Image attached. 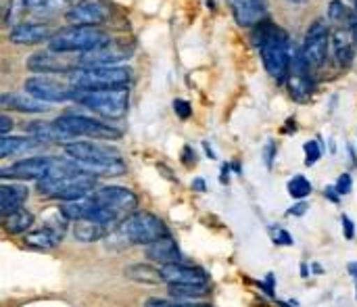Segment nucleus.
I'll return each instance as SVG.
<instances>
[{
  "mask_svg": "<svg viewBox=\"0 0 357 307\" xmlns=\"http://www.w3.org/2000/svg\"><path fill=\"white\" fill-rule=\"evenodd\" d=\"M163 237H167V226L163 224V220L153 214L140 211L128 216L105 241L113 249H126L132 245H151Z\"/></svg>",
  "mask_w": 357,
  "mask_h": 307,
  "instance_id": "f257e3e1",
  "label": "nucleus"
},
{
  "mask_svg": "<svg viewBox=\"0 0 357 307\" xmlns=\"http://www.w3.org/2000/svg\"><path fill=\"white\" fill-rule=\"evenodd\" d=\"M132 71L121 65L111 67H77L69 71V84L79 90H119L128 88Z\"/></svg>",
  "mask_w": 357,
  "mask_h": 307,
  "instance_id": "f03ea898",
  "label": "nucleus"
},
{
  "mask_svg": "<svg viewBox=\"0 0 357 307\" xmlns=\"http://www.w3.org/2000/svg\"><path fill=\"white\" fill-rule=\"evenodd\" d=\"M73 100L84 105L86 109L94 111L100 117L119 119L128 111L130 92H128V88H119V90H79V88H73Z\"/></svg>",
  "mask_w": 357,
  "mask_h": 307,
  "instance_id": "7ed1b4c3",
  "label": "nucleus"
},
{
  "mask_svg": "<svg viewBox=\"0 0 357 307\" xmlns=\"http://www.w3.org/2000/svg\"><path fill=\"white\" fill-rule=\"evenodd\" d=\"M109 38L105 31H100L98 27H88V25H73L67 29L56 31L50 40H48V48L52 52H88L92 48H98L102 44H107Z\"/></svg>",
  "mask_w": 357,
  "mask_h": 307,
  "instance_id": "20e7f679",
  "label": "nucleus"
},
{
  "mask_svg": "<svg viewBox=\"0 0 357 307\" xmlns=\"http://www.w3.org/2000/svg\"><path fill=\"white\" fill-rule=\"evenodd\" d=\"M259 52H261V61H264L266 71H268L274 80H284V77H289L293 57H291V42H289V36H287L284 29H280V27L274 25L272 33H270L268 40L261 44Z\"/></svg>",
  "mask_w": 357,
  "mask_h": 307,
  "instance_id": "39448f33",
  "label": "nucleus"
},
{
  "mask_svg": "<svg viewBox=\"0 0 357 307\" xmlns=\"http://www.w3.org/2000/svg\"><path fill=\"white\" fill-rule=\"evenodd\" d=\"M94 188H96V178L84 172L75 176H67V178H46L38 182V193L50 199L63 201V203L88 197L92 195Z\"/></svg>",
  "mask_w": 357,
  "mask_h": 307,
  "instance_id": "423d86ee",
  "label": "nucleus"
},
{
  "mask_svg": "<svg viewBox=\"0 0 357 307\" xmlns=\"http://www.w3.org/2000/svg\"><path fill=\"white\" fill-rule=\"evenodd\" d=\"M54 123L67 138L86 136V138H98V140H115L121 136L119 130L102 123L100 119H92V117H84V115H75V113L61 115L54 119Z\"/></svg>",
  "mask_w": 357,
  "mask_h": 307,
  "instance_id": "0eeeda50",
  "label": "nucleus"
},
{
  "mask_svg": "<svg viewBox=\"0 0 357 307\" xmlns=\"http://www.w3.org/2000/svg\"><path fill=\"white\" fill-rule=\"evenodd\" d=\"M134 54V46L123 40L107 42L98 48H92L88 52H82L75 63L77 67H111L121 61H128Z\"/></svg>",
  "mask_w": 357,
  "mask_h": 307,
  "instance_id": "6e6552de",
  "label": "nucleus"
},
{
  "mask_svg": "<svg viewBox=\"0 0 357 307\" xmlns=\"http://www.w3.org/2000/svg\"><path fill=\"white\" fill-rule=\"evenodd\" d=\"M328 27L324 21H314L305 33L303 46H301V57L307 63V67H322L326 57H328Z\"/></svg>",
  "mask_w": 357,
  "mask_h": 307,
  "instance_id": "1a4fd4ad",
  "label": "nucleus"
},
{
  "mask_svg": "<svg viewBox=\"0 0 357 307\" xmlns=\"http://www.w3.org/2000/svg\"><path fill=\"white\" fill-rule=\"evenodd\" d=\"M96 199V205L115 214L117 218H123L128 214H132L136 209V195L126 188V186H102L96 193H92Z\"/></svg>",
  "mask_w": 357,
  "mask_h": 307,
  "instance_id": "9d476101",
  "label": "nucleus"
},
{
  "mask_svg": "<svg viewBox=\"0 0 357 307\" xmlns=\"http://www.w3.org/2000/svg\"><path fill=\"white\" fill-rule=\"evenodd\" d=\"M25 92L36 96L42 103H65V100H73V86L71 84H61L56 80L50 77H42V75H33L25 80Z\"/></svg>",
  "mask_w": 357,
  "mask_h": 307,
  "instance_id": "9b49d317",
  "label": "nucleus"
},
{
  "mask_svg": "<svg viewBox=\"0 0 357 307\" xmlns=\"http://www.w3.org/2000/svg\"><path fill=\"white\" fill-rule=\"evenodd\" d=\"M52 159L54 157H29L21 159L8 167L0 170L2 180H46L52 170Z\"/></svg>",
  "mask_w": 357,
  "mask_h": 307,
  "instance_id": "f8f14e48",
  "label": "nucleus"
},
{
  "mask_svg": "<svg viewBox=\"0 0 357 307\" xmlns=\"http://www.w3.org/2000/svg\"><path fill=\"white\" fill-rule=\"evenodd\" d=\"M111 15V6L105 0H79L77 4L65 10V19L71 25H88L96 27L105 23Z\"/></svg>",
  "mask_w": 357,
  "mask_h": 307,
  "instance_id": "ddd939ff",
  "label": "nucleus"
},
{
  "mask_svg": "<svg viewBox=\"0 0 357 307\" xmlns=\"http://www.w3.org/2000/svg\"><path fill=\"white\" fill-rule=\"evenodd\" d=\"M65 155L79 163H96V161H115L121 159L119 151L100 142H67Z\"/></svg>",
  "mask_w": 357,
  "mask_h": 307,
  "instance_id": "4468645a",
  "label": "nucleus"
},
{
  "mask_svg": "<svg viewBox=\"0 0 357 307\" xmlns=\"http://www.w3.org/2000/svg\"><path fill=\"white\" fill-rule=\"evenodd\" d=\"M161 274H163V283L167 285H207V272L197 266H188L184 262L161 266Z\"/></svg>",
  "mask_w": 357,
  "mask_h": 307,
  "instance_id": "2eb2a0df",
  "label": "nucleus"
},
{
  "mask_svg": "<svg viewBox=\"0 0 357 307\" xmlns=\"http://www.w3.org/2000/svg\"><path fill=\"white\" fill-rule=\"evenodd\" d=\"M232 13L241 27H255L266 21L268 2L266 0H232Z\"/></svg>",
  "mask_w": 357,
  "mask_h": 307,
  "instance_id": "dca6fc26",
  "label": "nucleus"
},
{
  "mask_svg": "<svg viewBox=\"0 0 357 307\" xmlns=\"http://www.w3.org/2000/svg\"><path fill=\"white\" fill-rule=\"evenodd\" d=\"M52 36L54 33L44 23H15L8 31V40L13 44H23V46L40 44L44 40H50Z\"/></svg>",
  "mask_w": 357,
  "mask_h": 307,
  "instance_id": "f3484780",
  "label": "nucleus"
},
{
  "mask_svg": "<svg viewBox=\"0 0 357 307\" xmlns=\"http://www.w3.org/2000/svg\"><path fill=\"white\" fill-rule=\"evenodd\" d=\"M71 67H77L75 63L67 61L63 52H38L27 59V69L33 73H63L69 71Z\"/></svg>",
  "mask_w": 357,
  "mask_h": 307,
  "instance_id": "a211bd4d",
  "label": "nucleus"
},
{
  "mask_svg": "<svg viewBox=\"0 0 357 307\" xmlns=\"http://www.w3.org/2000/svg\"><path fill=\"white\" fill-rule=\"evenodd\" d=\"M146 260L155 262V264H161V266H169V264H182L184 257H182V251L178 247V243L167 234L151 245H146Z\"/></svg>",
  "mask_w": 357,
  "mask_h": 307,
  "instance_id": "6ab92c4d",
  "label": "nucleus"
},
{
  "mask_svg": "<svg viewBox=\"0 0 357 307\" xmlns=\"http://www.w3.org/2000/svg\"><path fill=\"white\" fill-rule=\"evenodd\" d=\"M29 190L23 184H2L0 186V214L2 218L23 209Z\"/></svg>",
  "mask_w": 357,
  "mask_h": 307,
  "instance_id": "aec40b11",
  "label": "nucleus"
},
{
  "mask_svg": "<svg viewBox=\"0 0 357 307\" xmlns=\"http://www.w3.org/2000/svg\"><path fill=\"white\" fill-rule=\"evenodd\" d=\"M0 105L2 109H13L19 113H46L50 107L48 103H42L31 94H2Z\"/></svg>",
  "mask_w": 357,
  "mask_h": 307,
  "instance_id": "412c9836",
  "label": "nucleus"
},
{
  "mask_svg": "<svg viewBox=\"0 0 357 307\" xmlns=\"http://www.w3.org/2000/svg\"><path fill=\"white\" fill-rule=\"evenodd\" d=\"M96 199L94 195H88V197H82V199H75V201H67L63 203L61 211L67 220H73V222H82V220H90L92 214L96 211Z\"/></svg>",
  "mask_w": 357,
  "mask_h": 307,
  "instance_id": "4be33fe9",
  "label": "nucleus"
},
{
  "mask_svg": "<svg viewBox=\"0 0 357 307\" xmlns=\"http://www.w3.org/2000/svg\"><path fill=\"white\" fill-rule=\"evenodd\" d=\"M109 226L105 224H98V222H92V220H82V222H75L73 226V237L75 241L79 243H96V241H102L109 237Z\"/></svg>",
  "mask_w": 357,
  "mask_h": 307,
  "instance_id": "5701e85b",
  "label": "nucleus"
},
{
  "mask_svg": "<svg viewBox=\"0 0 357 307\" xmlns=\"http://www.w3.org/2000/svg\"><path fill=\"white\" fill-rule=\"evenodd\" d=\"M123 276L128 280L140 283V285H159L163 283L161 268H155L151 264H132L123 270Z\"/></svg>",
  "mask_w": 357,
  "mask_h": 307,
  "instance_id": "b1692460",
  "label": "nucleus"
},
{
  "mask_svg": "<svg viewBox=\"0 0 357 307\" xmlns=\"http://www.w3.org/2000/svg\"><path fill=\"white\" fill-rule=\"evenodd\" d=\"M61 239H63V234H59L56 230L44 226V228L27 232L25 234V245L33 247V249H54V247H59Z\"/></svg>",
  "mask_w": 357,
  "mask_h": 307,
  "instance_id": "393cba45",
  "label": "nucleus"
},
{
  "mask_svg": "<svg viewBox=\"0 0 357 307\" xmlns=\"http://www.w3.org/2000/svg\"><path fill=\"white\" fill-rule=\"evenodd\" d=\"M25 130L29 132V136L38 138L40 142H59V140H69L59 128L56 123H48V121H29L25 126Z\"/></svg>",
  "mask_w": 357,
  "mask_h": 307,
  "instance_id": "a878e982",
  "label": "nucleus"
},
{
  "mask_svg": "<svg viewBox=\"0 0 357 307\" xmlns=\"http://www.w3.org/2000/svg\"><path fill=\"white\" fill-rule=\"evenodd\" d=\"M38 144H40V140L33 138V136H17V138L2 136V138H0V157H2V159H8L10 155L29 151V149H33V147H38Z\"/></svg>",
  "mask_w": 357,
  "mask_h": 307,
  "instance_id": "bb28decb",
  "label": "nucleus"
},
{
  "mask_svg": "<svg viewBox=\"0 0 357 307\" xmlns=\"http://www.w3.org/2000/svg\"><path fill=\"white\" fill-rule=\"evenodd\" d=\"M351 36L345 31H335V57L341 67H349L356 59V44H351Z\"/></svg>",
  "mask_w": 357,
  "mask_h": 307,
  "instance_id": "cd10ccee",
  "label": "nucleus"
},
{
  "mask_svg": "<svg viewBox=\"0 0 357 307\" xmlns=\"http://www.w3.org/2000/svg\"><path fill=\"white\" fill-rule=\"evenodd\" d=\"M31 226H33V214H29L27 209H19L4 218V230L8 234H23Z\"/></svg>",
  "mask_w": 357,
  "mask_h": 307,
  "instance_id": "c85d7f7f",
  "label": "nucleus"
},
{
  "mask_svg": "<svg viewBox=\"0 0 357 307\" xmlns=\"http://www.w3.org/2000/svg\"><path fill=\"white\" fill-rule=\"evenodd\" d=\"M209 293L207 285H169V297L174 301H192Z\"/></svg>",
  "mask_w": 357,
  "mask_h": 307,
  "instance_id": "c756f323",
  "label": "nucleus"
},
{
  "mask_svg": "<svg viewBox=\"0 0 357 307\" xmlns=\"http://www.w3.org/2000/svg\"><path fill=\"white\" fill-rule=\"evenodd\" d=\"M25 10H31L36 15H54L67 8V0H23Z\"/></svg>",
  "mask_w": 357,
  "mask_h": 307,
  "instance_id": "7c9ffc66",
  "label": "nucleus"
},
{
  "mask_svg": "<svg viewBox=\"0 0 357 307\" xmlns=\"http://www.w3.org/2000/svg\"><path fill=\"white\" fill-rule=\"evenodd\" d=\"M287 190L293 199L297 201H305L312 195V182L305 176H293L287 184Z\"/></svg>",
  "mask_w": 357,
  "mask_h": 307,
  "instance_id": "2f4dec72",
  "label": "nucleus"
},
{
  "mask_svg": "<svg viewBox=\"0 0 357 307\" xmlns=\"http://www.w3.org/2000/svg\"><path fill=\"white\" fill-rule=\"evenodd\" d=\"M328 15H331V19L337 21V23H351V19H354V15L349 13V8H347L341 0H333V2L328 4Z\"/></svg>",
  "mask_w": 357,
  "mask_h": 307,
  "instance_id": "473e14b6",
  "label": "nucleus"
},
{
  "mask_svg": "<svg viewBox=\"0 0 357 307\" xmlns=\"http://www.w3.org/2000/svg\"><path fill=\"white\" fill-rule=\"evenodd\" d=\"M303 153H305V165H314L322 159V144L318 140H307L303 144Z\"/></svg>",
  "mask_w": 357,
  "mask_h": 307,
  "instance_id": "72a5a7b5",
  "label": "nucleus"
},
{
  "mask_svg": "<svg viewBox=\"0 0 357 307\" xmlns=\"http://www.w3.org/2000/svg\"><path fill=\"white\" fill-rule=\"evenodd\" d=\"M270 234H272V241H274L276 245H280V247H293V245H295L291 232H287V230L280 228V226H272V228H270Z\"/></svg>",
  "mask_w": 357,
  "mask_h": 307,
  "instance_id": "f704fd0d",
  "label": "nucleus"
},
{
  "mask_svg": "<svg viewBox=\"0 0 357 307\" xmlns=\"http://www.w3.org/2000/svg\"><path fill=\"white\" fill-rule=\"evenodd\" d=\"M174 111H176V115H178L180 119H188V117L192 115V107H190V103L184 100V98H176V100H174Z\"/></svg>",
  "mask_w": 357,
  "mask_h": 307,
  "instance_id": "c9c22d12",
  "label": "nucleus"
},
{
  "mask_svg": "<svg viewBox=\"0 0 357 307\" xmlns=\"http://www.w3.org/2000/svg\"><path fill=\"white\" fill-rule=\"evenodd\" d=\"M335 188H337V193H339L341 197H343V195H349L351 188H354V178H351L349 174H341L339 180H337V184H335Z\"/></svg>",
  "mask_w": 357,
  "mask_h": 307,
  "instance_id": "e433bc0d",
  "label": "nucleus"
},
{
  "mask_svg": "<svg viewBox=\"0 0 357 307\" xmlns=\"http://www.w3.org/2000/svg\"><path fill=\"white\" fill-rule=\"evenodd\" d=\"M276 142L274 140H268L266 142V147H264V163H266V167L268 170H272L274 167V159H276Z\"/></svg>",
  "mask_w": 357,
  "mask_h": 307,
  "instance_id": "4c0bfd02",
  "label": "nucleus"
},
{
  "mask_svg": "<svg viewBox=\"0 0 357 307\" xmlns=\"http://www.w3.org/2000/svg\"><path fill=\"white\" fill-rule=\"evenodd\" d=\"M341 222H343V237L347 241H354L356 239V224H354V220L349 216H343Z\"/></svg>",
  "mask_w": 357,
  "mask_h": 307,
  "instance_id": "58836bf2",
  "label": "nucleus"
},
{
  "mask_svg": "<svg viewBox=\"0 0 357 307\" xmlns=\"http://www.w3.org/2000/svg\"><path fill=\"white\" fill-rule=\"evenodd\" d=\"M307 209H310V205H307L305 201H297V203H295L287 214H289V216H293V218H301V216H305V214H307Z\"/></svg>",
  "mask_w": 357,
  "mask_h": 307,
  "instance_id": "ea45409f",
  "label": "nucleus"
},
{
  "mask_svg": "<svg viewBox=\"0 0 357 307\" xmlns=\"http://www.w3.org/2000/svg\"><path fill=\"white\" fill-rule=\"evenodd\" d=\"M10 128H13L10 117H8V115H0V134H2V136H8Z\"/></svg>",
  "mask_w": 357,
  "mask_h": 307,
  "instance_id": "a19ab883",
  "label": "nucleus"
},
{
  "mask_svg": "<svg viewBox=\"0 0 357 307\" xmlns=\"http://www.w3.org/2000/svg\"><path fill=\"white\" fill-rule=\"evenodd\" d=\"M195 159H197L195 151H192L190 147H184V151H182V161H184L186 165H192V163H195Z\"/></svg>",
  "mask_w": 357,
  "mask_h": 307,
  "instance_id": "79ce46f5",
  "label": "nucleus"
},
{
  "mask_svg": "<svg viewBox=\"0 0 357 307\" xmlns=\"http://www.w3.org/2000/svg\"><path fill=\"white\" fill-rule=\"evenodd\" d=\"M349 31H351V40H354V44H356L357 48V13L354 15L351 23H349Z\"/></svg>",
  "mask_w": 357,
  "mask_h": 307,
  "instance_id": "37998d69",
  "label": "nucleus"
},
{
  "mask_svg": "<svg viewBox=\"0 0 357 307\" xmlns=\"http://www.w3.org/2000/svg\"><path fill=\"white\" fill-rule=\"evenodd\" d=\"M326 197H328L333 203H339V201H341V199H339L341 195H339V193H337V188H333V186H328V188H326Z\"/></svg>",
  "mask_w": 357,
  "mask_h": 307,
  "instance_id": "c03bdc74",
  "label": "nucleus"
},
{
  "mask_svg": "<svg viewBox=\"0 0 357 307\" xmlns=\"http://www.w3.org/2000/svg\"><path fill=\"white\" fill-rule=\"evenodd\" d=\"M192 188H195V190L205 193V190H207V184H205V180H203V178H197V180L192 182Z\"/></svg>",
  "mask_w": 357,
  "mask_h": 307,
  "instance_id": "a18cd8bd",
  "label": "nucleus"
},
{
  "mask_svg": "<svg viewBox=\"0 0 357 307\" xmlns=\"http://www.w3.org/2000/svg\"><path fill=\"white\" fill-rule=\"evenodd\" d=\"M172 307H211V306H201V304H190V301H172Z\"/></svg>",
  "mask_w": 357,
  "mask_h": 307,
  "instance_id": "49530a36",
  "label": "nucleus"
},
{
  "mask_svg": "<svg viewBox=\"0 0 357 307\" xmlns=\"http://www.w3.org/2000/svg\"><path fill=\"white\" fill-rule=\"evenodd\" d=\"M266 285H268V293H270V295H274V274H268Z\"/></svg>",
  "mask_w": 357,
  "mask_h": 307,
  "instance_id": "de8ad7c7",
  "label": "nucleus"
},
{
  "mask_svg": "<svg viewBox=\"0 0 357 307\" xmlns=\"http://www.w3.org/2000/svg\"><path fill=\"white\" fill-rule=\"evenodd\" d=\"M347 272H349V274H351V276H354V278L357 280V262H351V264H347Z\"/></svg>",
  "mask_w": 357,
  "mask_h": 307,
  "instance_id": "09e8293b",
  "label": "nucleus"
},
{
  "mask_svg": "<svg viewBox=\"0 0 357 307\" xmlns=\"http://www.w3.org/2000/svg\"><path fill=\"white\" fill-rule=\"evenodd\" d=\"M222 182H224V184H228V165H224V167H222Z\"/></svg>",
  "mask_w": 357,
  "mask_h": 307,
  "instance_id": "8fccbe9b",
  "label": "nucleus"
},
{
  "mask_svg": "<svg viewBox=\"0 0 357 307\" xmlns=\"http://www.w3.org/2000/svg\"><path fill=\"white\" fill-rule=\"evenodd\" d=\"M299 270H301V276H303V278H310V270H307V266H305V264H301V268H299Z\"/></svg>",
  "mask_w": 357,
  "mask_h": 307,
  "instance_id": "3c124183",
  "label": "nucleus"
},
{
  "mask_svg": "<svg viewBox=\"0 0 357 307\" xmlns=\"http://www.w3.org/2000/svg\"><path fill=\"white\" fill-rule=\"evenodd\" d=\"M312 270H314V272H324V270H322V266H318V264H314V266H312Z\"/></svg>",
  "mask_w": 357,
  "mask_h": 307,
  "instance_id": "603ef678",
  "label": "nucleus"
},
{
  "mask_svg": "<svg viewBox=\"0 0 357 307\" xmlns=\"http://www.w3.org/2000/svg\"><path fill=\"white\" fill-rule=\"evenodd\" d=\"M287 2H293V4H305V2H310V0H287Z\"/></svg>",
  "mask_w": 357,
  "mask_h": 307,
  "instance_id": "864d4df0",
  "label": "nucleus"
},
{
  "mask_svg": "<svg viewBox=\"0 0 357 307\" xmlns=\"http://www.w3.org/2000/svg\"><path fill=\"white\" fill-rule=\"evenodd\" d=\"M356 13H357V0H356Z\"/></svg>",
  "mask_w": 357,
  "mask_h": 307,
  "instance_id": "5fc2aeb1",
  "label": "nucleus"
},
{
  "mask_svg": "<svg viewBox=\"0 0 357 307\" xmlns=\"http://www.w3.org/2000/svg\"><path fill=\"white\" fill-rule=\"evenodd\" d=\"M356 299H357V295H356Z\"/></svg>",
  "mask_w": 357,
  "mask_h": 307,
  "instance_id": "6e6d98bb",
  "label": "nucleus"
}]
</instances>
